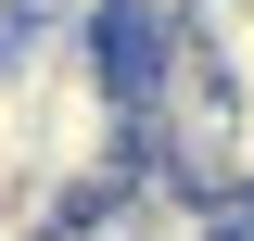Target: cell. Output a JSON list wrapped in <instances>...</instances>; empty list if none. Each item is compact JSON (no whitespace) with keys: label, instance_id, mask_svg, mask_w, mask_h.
<instances>
[{"label":"cell","instance_id":"1","mask_svg":"<svg viewBox=\"0 0 254 241\" xmlns=\"http://www.w3.org/2000/svg\"><path fill=\"white\" fill-rule=\"evenodd\" d=\"M76 241H229V190L178 178V165H127L115 190L76 203Z\"/></svg>","mask_w":254,"mask_h":241},{"label":"cell","instance_id":"2","mask_svg":"<svg viewBox=\"0 0 254 241\" xmlns=\"http://www.w3.org/2000/svg\"><path fill=\"white\" fill-rule=\"evenodd\" d=\"M115 13H190V0H115Z\"/></svg>","mask_w":254,"mask_h":241}]
</instances>
